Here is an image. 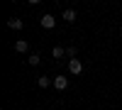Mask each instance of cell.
<instances>
[{
  "mask_svg": "<svg viewBox=\"0 0 122 110\" xmlns=\"http://www.w3.org/2000/svg\"><path fill=\"white\" fill-rule=\"evenodd\" d=\"M68 71L73 73V76H78L81 71H83V64H81L78 59H68Z\"/></svg>",
  "mask_w": 122,
  "mask_h": 110,
  "instance_id": "1",
  "label": "cell"
},
{
  "mask_svg": "<svg viewBox=\"0 0 122 110\" xmlns=\"http://www.w3.org/2000/svg\"><path fill=\"white\" fill-rule=\"evenodd\" d=\"M66 86H68L66 76H54V88H56V91H66Z\"/></svg>",
  "mask_w": 122,
  "mask_h": 110,
  "instance_id": "2",
  "label": "cell"
},
{
  "mask_svg": "<svg viewBox=\"0 0 122 110\" xmlns=\"http://www.w3.org/2000/svg\"><path fill=\"white\" fill-rule=\"evenodd\" d=\"M39 22H42V27H44V29H54L56 20H54V15H42V20H39Z\"/></svg>",
  "mask_w": 122,
  "mask_h": 110,
  "instance_id": "3",
  "label": "cell"
},
{
  "mask_svg": "<svg viewBox=\"0 0 122 110\" xmlns=\"http://www.w3.org/2000/svg\"><path fill=\"white\" fill-rule=\"evenodd\" d=\"M27 49H29V44L25 42V39H17V42H15V52H17V54H25Z\"/></svg>",
  "mask_w": 122,
  "mask_h": 110,
  "instance_id": "4",
  "label": "cell"
},
{
  "mask_svg": "<svg viewBox=\"0 0 122 110\" xmlns=\"http://www.w3.org/2000/svg\"><path fill=\"white\" fill-rule=\"evenodd\" d=\"M64 20H66V22H71V25H73V22H76V10L66 7V10H64Z\"/></svg>",
  "mask_w": 122,
  "mask_h": 110,
  "instance_id": "5",
  "label": "cell"
},
{
  "mask_svg": "<svg viewBox=\"0 0 122 110\" xmlns=\"http://www.w3.org/2000/svg\"><path fill=\"white\" fill-rule=\"evenodd\" d=\"M7 27H10V29H22V20L10 17V20H7Z\"/></svg>",
  "mask_w": 122,
  "mask_h": 110,
  "instance_id": "6",
  "label": "cell"
},
{
  "mask_svg": "<svg viewBox=\"0 0 122 110\" xmlns=\"http://www.w3.org/2000/svg\"><path fill=\"white\" fill-rule=\"evenodd\" d=\"M27 64H29V66H39V64H42V56H39V54H32V56L27 59Z\"/></svg>",
  "mask_w": 122,
  "mask_h": 110,
  "instance_id": "7",
  "label": "cell"
},
{
  "mask_svg": "<svg viewBox=\"0 0 122 110\" xmlns=\"http://www.w3.org/2000/svg\"><path fill=\"white\" fill-rule=\"evenodd\" d=\"M51 83H54V81H51L49 76H39V86H42V88H49Z\"/></svg>",
  "mask_w": 122,
  "mask_h": 110,
  "instance_id": "8",
  "label": "cell"
},
{
  "mask_svg": "<svg viewBox=\"0 0 122 110\" xmlns=\"http://www.w3.org/2000/svg\"><path fill=\"white\" fill-rule=\"evenodd\" d=\"M51 54H54V59H61V56L66 54V49H64V47H54V49H51Z\"/></svg>",
  "mask_w": 122,
  "mask_h": 110,
  "instance_id": "9",
  "label": "cell"
},
{
  "mask_svg": "<svg viewBox=\"0 0 122 110\" xmlns=\"http://www.w3.org/2000/svg\"><path fill=\"white\" fill-rule=\"evenodd\" d=\"M66 54H68L71 59H76V54H78V49H76V47H68V49H66Z\"/></svg>",
  "mask_w": 122,
  "mask_h": 110,
  "instance_id": "10",
  "label": "cell"
}]
</instances>
